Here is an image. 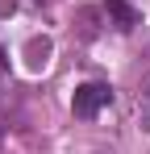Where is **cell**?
<instances>
[{"label":"cell","instance_id":"6da1fadb","mask_svg":"<svg viewBox=\"0 0 150 154\" xmlns=\"http://www.w3.org/2000/svg\"><path fill=\"white\" fill-rule=\"evenodd\" d=\"M108 100H113V88H108V83H79L75 96H71V112L88 121V117H96Z\"/></svg>","mask_w":150,"mask_h":154},{"label":"cell","instance_id":"3957f363","mask_svg":"<svg viewBox=\"0 0 150 154\" xmlns=\"http://www.w3.org/2000/svg\"><path fill=\"white\" fill-rule=\"evenodd\" d=\"M108 17H117V29H133L138 25V13H133L125 0H108Z\"/></svg>","mask_w":150,"mask_h":154},{"label":"cell","instance_id":"5b68a950","mask_svg":"<svg viewBox=\"0 0 150 154\" xmlns=\"http://www.w3.org/2000/svg\"><path fill=\"white\" fill-rule=\"evenodd\" d=\"M96 154H113V150H96Z\"/></svg>","mask_w":150,"mask_h":154},{"label":"cell","instance_id":"7a4b0ae2","mask_svg":"<svg viewBox=\"0 0 150 154\" xmlns=\"http://www.w3.org/2000/svg\"><path fill=\"white\" fill-rule=\"evenodd\" d=\"M25 54H29V67H33V71H42V67H46V58H50V38H29Z\"/></svg>","mask_w":150,"mask_h":154},{"label":"cell","instance_id":"277c9868","mask_svg":"<svg viewBox=\"0 0 150 154\" xmlns=\"http://www.w3.org/2000/svg\"><path fill=\"white\" fill-rule=\"evenodd\" d=\"M138 121H142V129L150 133V79L142 83V92H138Z\"/></svg>","mask_w":150,"mask_h":154}]
</instances>
